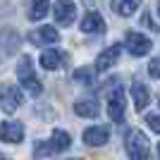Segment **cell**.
I'll list each match as a JSON object with an SVG mask.
<instances>
[{"label": "cell", "instance_id": "1", "mask_svg": "<svg viewBox=\"0 0 160 160\" xmlns=\"http://www.w3.org/2000/svg\"><path fill=\"white\" fill-rule=\"evenodd\" d=\"M124 143H127L129 160H151V146L141 129H129Z\"/></svg>", "mask_w": 160, "mask_h": 160}, {"label": "cell", "instance_id": "2", "mask_svg": "<svg viewBox=\"0 0 160 160\" xmlns=\"http://www.w3.org/2000/svg\"><path fill=\"white\" fill-rule=\"evenodd\" d=\"M17 77H19V84L24 86V91H29L31 96H41L43 86H41V81L33 77V67H31V58H29V55H22L19 58Z\"/></svg>", "mask_w": 160, "mask_h": 160}, {"label": "cell", "instance_id": "3", "mask_svg": "<svg viewBox=\"0 0 160 160\" xmlns=\"http://www.w3.org/2000/svg\"><path fill=\"white\" fill-rule=\"evenodd\" d=\"M124 110H127V96L122 88H115L112 93L108 96V115L112 122H124Z\"/></svg>", "mask_w": 160, "mask_h": 160}, {"label": "cell", "instance_id": "4", "mask_svg": "<svg viewBox=\"0 0 160 160\" xmlns=\"http://www.w3.org/2000/svg\"><path fill=\"white\" fill-rule=\"evenodd\" d=\"M53 14H55V22L60 27H69L74 22V17H77V5L72 0H58L53 5Z\"/></svg>", "mask_w": 160, "mask_h": 160}, {"label": "cell", "instance_id": "5", "mask_svg": "<svg viewBox=\"0 0 160 160\" xmlns=\"http://www.w3.org/2000/svg\"><path fill=\"white\" fill-rule=\"evenodd\" d=\"M124 43H127L129 53L136 55V58H141V55H146L148 50H151V38L143 36V33H139V31H127Z\"/></svg>", "mask_w": 160, "mask_h": 160}, {"label": "cell", "instance_id": "6", "mask_svg": "<svg viewBox=\"0 0 160 160\" xmlns=\"http://www.w3.org/2000/svg\"><path fill=\"white\" fill-rule=\"evenodd\" d=\"M22 93H19V88H14L10 86V84H5V86L0 88V108L5 110V112H14L17 108L22 105Z\"/></svg>", "mask_w": 160, "mask_h": 160}, {"label": "cell", "instance_id": "7", "mask_svg": "<svg viewBox=\"0 0 160 160\" xmlns=\"http://www.w3.org/2000/svg\"><path fill=\"white\" fill-rule=\"evenodd\" d=\"M22 139H24V124L22 122H2L0 124V141L19 143Z\"/></svg>", "mask_w": 160, "mask_h": 160}, {"label": "cell", "instance_id": "8", "mask_svg": "<svg viewBox=\"0 0 160 160\" xmlns=\"http://www.w3.org/2000/svg\"><path fill=\"white\" fill-rule=\"evenodd\" d=\"M29 41H31L33 46H53V43L60 41V33L53 27H41V29H36V31H31Z\"/></svg>", "mask_w": 160, "mask_h": 160}, {"label": "cell", "instance_id": "9", "mask_svg": "<svg viewBox=\"0 0 160 160\" xmlns=\"http://www.w3.org/2000/svg\"><path fill=\"white\" fill-rule=\"evenodd\" d=\"M19 48V36H17V31H0V62L5 60V58H10V55L14 53Z\"/></svg>", "mask_w": 160, "mask_h": 160}, {"label": "cell", "instance_id": "10", "mask_svg": "<svg viewBox=\"0 0 160 160\" xmlns=\"http://www.w3.org/2000/svg\"><path fill=\"white\" fill-rule=\"evenodd\" d=\"M108 139H110V129L103 127V124L84 132V143L86 146H103V143H108Z\"/></svg>", "mask_w": 160, "mask_h": 160}, {"label": "cell", "instance_id": "11", "mask_svg": "<svg viewBox=\"0 0 160 160\" xmlns=\"http://www.w3.org/2000/svg\"><path fill=\"white\" fill-rule=\"evenodd\" d=\"M120 50H122L120 46H110V48H105V50L98 55V60H96V69H98V72H108V69H110L115 62L120 60Z\"/></svg>", "mask_w": 160, "mask_h": 160}, {"label": "cell", "instance_id": "12", "mask_svg": "<svg viewBox=\"0 0 160 160\" xmlns=\"http://www.w3.org/2000/svg\"><path fill=\"white\" fill-rule=\"evenodd\" d=\"M81 31L100 36V33H105V22H103V17H100L98 12H88L86 17L81 19Z\"/></svg>", "mask_w": 160, "mask_h": 160}, {"label": "cell", "instance_id": "13", "mask_svg": "<svg viewBox=\"0 0 160 160\" xmlns=\"http://www.w3.org/2000/svg\"><path fill=\"white\" fill-rule=\"evenodd\" d=\"M65 62H67L65 50H46V53L41 55V67H46V69H58Z\"/></svg>", "mask_w": 160, "mask_h": 160}, {"label": "cell", "instance_id": "14", "mask_svg": "<svg viewBox=\"0 0 160 160\" xmlns=\"http://www.w3.org/2000/svg\"><path fill=\"white\" fill-rule=\"evenodd\" d=\"M129 93H132V98H134V108H136V110H143V108L148 105V100H151V91H148L141 81H134Z\"/></svg>", "mask_w": 160, "mask_h": 160}, {"label": "cell", "instance_id": "15", "mask_svg": "<svg viewBox=\"0 0 160 160\" xmlns=\"http://www.w3.org/2000/svg\"><path fill=\"white\" fill-rule=\"evenodd\" d=\"M74 112L79 117H96L98 115V100L96 98H84L74 103Z\"/></svg>", "mask_w": 160, "mask_h": 160}, {"label": "cell", "instance_id": "16", "mask_svg": "<svg viewBox=\"0 0 160 160\" xmlns=\"http://www.w3.org/2000/svg\"><path fill=\"white\" fill-rule=\"evenodd\" d=\"M139 5H141V0H112V10L117 14H122V17L134 14L139 10Z\"/></svg>", "mask_w": 160, "mask_h": 160}, {"label": "cell", "instance_id": "17", "mask_svg": "<svg viewBox=\"0 0 160 160\" xmlns=\"http://www.w3.org/2000/svg\"><path fill=\"white\" fill-rule=\"evenodd\" d=\"M50 141H53L55 151H67V148H69V143H72V136H69L65 129H53Z\"/></svg>", "mask_w": 160, "mask_h": 160}, {"label": "cell", "instance_id": "18", "mask_svg": "<svg viewBox=\"0 0 160 160\" xmlns=\"http://www.w3.org/2000/svg\"><path fill=\"white\" fill-rule=\"evenodd\" d=\"M48 7H50V0H31L29 19H43V17L48 14Z\"/></svg>", "mask_w": 160, "mask_h": 160}, {"label": "cell", "instance_id": "19", "mask_svg": "<svg viewBox=\"0 0 160 160\" xmlns=\"http://www.w3.org/2000/svg\"><path fill=\"white\" fill-rule=\"evenodd\" d=\"M53 153H58L53 141H36L33 143V155L36 158H48V155H53Z\"/></svg>", "mask_w": 160, "mask_h": 160}, {"label": "cell", "instance_id": "20", "mask_svg": "<svg viewBox=\"0 0 160 160\" xmlns=\"http://www.w3.org/2000/svg\"><path fill=\"white\" fill-rule=\"evenodd\" d=\"M74 79L84 81V84H91V81H93V69H88V67H79V69L74 72Z\"/></svg>", "mask_w": 160, "mask_h": 160}, {"label": "cell", "instance_id": "21", "mask_svg": "<svg viewBox=\"0 0 160 160\" xmlns=\"http://www.w3.org/2000/svg\"><path fill=\"white\" fill-rule=\"evenodd\" d=\"M146 122H148V127L153 129L155 134H160V112H151V115H146Z\"/></svg>", "mask_w": 160, "mask_h": 160}, {"label": "cell", "instance_id": "22", "mask_svg": "<svg viewBox=\"0 0 160 160\" xmlns=\"http://www.w3.org/2000/svg\"><path fill=\"white\" fill-rule=\"evenodd\" d=\"M148 72L153 74L155 79H160V58H155V60L148 62Z\"/></svg>", "mask_w": 160, "mask_h": 160}, {"label": "cell", "instance_id": "23", "mask_svg": "<svg viewBox=\"0 0 160 160\" xmlns=\"http://www.w3.org/2000/svg\"><path fill=\"white\" fill-rule=\"evenodd\" d=\"M86 5H98V0H84Z\"/></svg>", "mask_w": 160, "mask_h": 160}, {"label": "cell", "instance_id": "24", "mask_svg": "<svg viewBox=\"0 0 160 160\" xmlns=\"http://www.w3.org/2000/svg\"><path fill=\"white\" fill-rule=\"evenodd\" d=\"M0 160H10V158H5V155H0Z\"/></svg>", "mask_w": 160, "mask_h": 160}, {"label": "cell", "instance_id": "25", "mask_svg": "<svg viewBox=\"0 0 160 160\" xmlns=\"http://www.w3.org/2000/svg\"><path fill=\"white\" fill-rule=\"evenodd\" d=\"M158 158H160V146H158Z\"/></svg>", "mask_w": 160, "mask_h": 160}, {"label": "cell", "instance_id": "26", "mask_svg": "<svg viewBox=\"0 0 160 160\" xmlns=\"http://www.w3.org/2000/svg\"><path fill=\"white\" fill-rule=\"evenodd\" d=\"M69 160H81V158H69Z\"/></svg>", "mask_w": 160, "mask_h": 160}, {"label": "cell", "instance_id": "27", "mask_svg": "<svg viewBox=\"0 0 160 160\" xmlns=\"http://www.w3.org/2000/svg\"><path fill=\"white\" fill-rule=\"evenodd\" d=\"M158 12H160V5H158Z\"/></svg>", "mask_w": 160, "mask_h": 160}]
</instances>
